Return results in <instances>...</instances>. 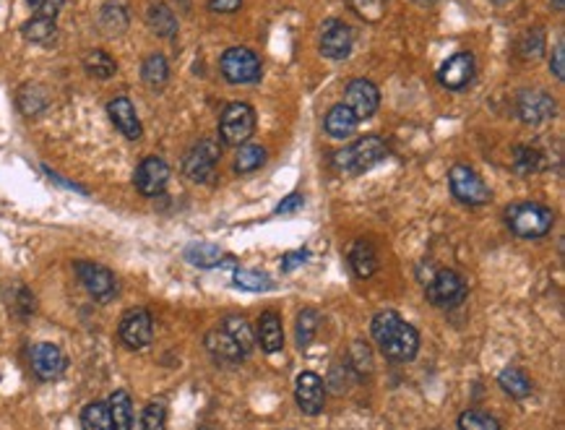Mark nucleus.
Here are the masks:
<instances>
[{
	"instance_id": "nucleus-31",
	"label": "nucleus",
	"mask_w": 565,
	"mask_h": 430,
	"mask_svg": "<svg viewBox=\"0 0 565 430\" xmlns=\"http://www.w3.org/2000/svg\"><path fill=\"white\" fill-rule=\"evenodd\" d=\"M185 259L193 266L211 269V266H219L225 261V253H222L217 245H209V243H191V245L185 248Z\"/></svg>"
},
{
	"instance_id": "nucleus-15",
	"label": "nucleus",
	"mask_w": 565,
	"mask_h": 430,
	"mask_svg": "<svg viewBox=\"0 0 565 430\" xmlns=\"http://www.w3.org/2000/svg\"><path fill=\"white\" fill-rule=\"evenodd\" d=\"M516 110H519V118L527 123V126H539L550 118H555V110L558 104L555 100L547 95V92H539V89H527L519 95L516 100Z\"/></svg>"
},
{
	"instance_id": "nucleus-7",
	"label": "nucleus",
	"mask_w": 565,
	"mask_h": 430,
	"mask_svg": "<svg viewBox=\"0 0 565 430\" xmlns=\"http://www.w3.org/2000/svg\"><path fill=\"white\" fill-rule=\"evenodd\" d=\"M448 186H451V194L456 196V201H462L466 206H482L490 201V188L485 186V180L466 165L451 167L448 172Z\"/></svg>"
},
{
	"instance_id": "nucleus-46",
	"label": "nucleus",
	"mask_w": 565,
	"mask_h": 430,
	"mask_svg": "<svg viewBox=\"0 0 565 430\" xmlns=\"http://www.w3.org/2000/svg\"><path fill=\"white\" fill-rule=\"evenodd\" d=\"M305 261H307V251H292V253H287L282 259V271H292V269H298Z\"/></svg>"
},
{
	"instance_id": "nucleus-37",
	"label": "nucleus",
	"mask_w": 565,
	"mask_h": 430,
	"mask_svg": "<svg viewBox=\"0 0 565 430\" xmlns=\"http://www.w3.org/2000/svg\"><path fill=\"white\" fill-rule=\"evenodd\" d=\"M318 327H321V316H318V310H313V308H305V310H299V316H298V344L299 347H307V344L313 342V336H315Z\"/></svg>"
},
{
	"instance_id": "nucleus-5",
	"label": "nucleus",
	"mask_w": 565,
	"mask_h": 430,
	"mask_svg": "<svg viewBox=\"0 0 565 430\" xmlns=\"http://www.w3.org/2000/svg\"><path fill=\"white\" fill-rule=\"evenodd\" d=\"M466 282L464 277L459 271H451V269H443L438 271L432 279H428V302L435 305V308H459L466 300Z\"/></svg>"
},
{
	"instance_id": "nucleus-14",
	"label": "nucleus",
	"mask_w": 565,
	"mask_h": 430,
	"mask_svg": "<svg viewBox=\"0 0 565 430\" xmlns=\"http://www.w3.org/2000/svg\"><path fill=\"white\" fill-rule=\"evenodd\" d=\"M295 399H298V407L305 412V415H321L323 412V404H326V384L318 373H299L298 381H295Z\"/></svg>"
},
{
	"instance_id": "nucleus-44",
	"label": "nucleus",
	"mask_w": 565,
	"mask_h": 430,
	"mask_svg": "<svg viewBox=\"0 0 565 430\" xmlns=\"http://www.w3.org/2000/svg\"><path fill=\"white\" fill-rule=\"evenodd\" d=\"M550 70L555 73V79H558V81H563L565 79V47H563V42H558V47L553 50Z\"/></svg>"
},
{
	"instance_id": "nucleus-45",
	"label": "nucleus",
	"mask_w": 565,
	"mask_h": 430,
	"mask_svg": "<svg viewBox=\"0 0 565 430\" xmlns=\"http://www.w3.org/2000/svg\"><path fill=\"white\" fill-rule=\"evenodd\" d=\"M302 203H305V199H302L299 194H292V196H287V199L282 201L274 211H276V214H292V211L302 209Z\"/></svg>"
},
{
	"instance_id": "nucleus-34",
	"label": "nucleus",
	"mask_w": 565,
	"mask_h": 430,
	"mask_svg": "<svg viewBox=\"0 0 565 430\" xmlns=\"http://www.w3.org/2000/svg\"><path fill=\"white\" fill-rule=\"evenodd\" d=\"M141 76L151 89H162L169 79V66H167L165 55H149L141 66Z\"/></svg>"
},
{
	"instance_id": "nucleus-27",
	"label": "nucleus",
	"mask_w": 565,
	"mask_h": 430,
	"mask_svg": "<svg viewBox=\"0 0 565 430\" xmlns=\"http://www.w3.org/2000/svg\"><path fill=\"white\" fill-rule=\"evenodd\" d=\"M222 329L233 336L234 344L240 347L242 355H250V352H253V347H256V334H253L250 324H248L242 316H230V318H225Z\"/></svg>"
},
{
	"instance_id": "nucleus-16",
	"label": "nucleus",
	"mask_w": 565,
	"mask_h": 430,
	"mask_svg": "<svg viewBox=\"0 0 565 430\" xmlns=\"http://www.w3.org/2000/svg\"><path fill=\"white\" fill-rule=\"evenodd\" d=\"M134 183L141 196H149V199L160 196L167 188V183H169V165L165 160H160V157H149V160H143L141 165L135 167Z\"/></svg>"
},
{
	"instance_id": "nucleus-25",
	"label": "nucleus",
	"mask_w": 565,
	"mask_h": 430,
	"mask_svg": "<svg viewBox=\"0 0 565 430\" xmlns=\"http://www.w3.org/2000/svg\"><path fill=\"white\" fill-rule=\"evenodd\" d=\"M498 384L500 389L513 399H527L534 389L529 376L524 370H519V368H505L498 376Z\"/></svg>"
},
{
	"instance_id": "nucleus-23",
	"label": "nucleus",
	"mask_w": 565,
	"mask_h": 430,
	"mask_svg": "<svg viewBox=\"0 0 565 430\" xmlns=\"http://www.w3.org/2000/svg\"><path fill=\"white\" fill-rule=\"evenodd\" d=\"M357 126H360V120L344 104H333L326 120H323V128L332 138H349L352 133L357 131Z\"/></svg>"
},
{
	"instance_id": "nucleus-47",
	"label": "nucleus",
	"mask_w": 565,
	"mask_h": 430,
	"mask_svg": "<svg viewBox=\"0 0 565 430\" xmlns=\"http://www.w3.org/2000/svg\"><path fill=\"white\" fill-rule=\"evenodd\" d=\"M242 5V0H209V8L214 13H234Z\"/></svg>"
},
{
	"instance_id": "nucleus-18",
	"label": "nucleus",
	"mask_w": 565,
	"mask_h": 430,
	"mask_svg": "<svg viewBox=\"0 0 565 430\" xmlns=\"http://www.w3.org/2000/svg\"><path fill=\"white\" fill-rule=\"evenodd\" d=\"M107 112H110V120L115 123V128L123 133L126 138H141V120H138V115H135V107L131 104V100H126V97H118V100H112L107 104Z\"/></svg>"
},
{
	"instance_id": "nucleus-30",
	"label": "nucleus",
	"mask_w": 565,
	"mask_h": 430,
	"mask_svg": "<svg viewBox=\"0 0 565 430\" xmlns=\"http://www.w3.org/2000/svg\"><path fill=\"white\" fill-rule=\"evenodd\" d=\"M84 70L94 79H112L118 73V63L104 50H89L84 55Z\"/></svg>"
},
{
	"instance_id": "nucleus-35",
	"label": "nucleus",
	"mask_w": 565,
	"mask_h": 430,
	"mask_svg": "<svg viewBox=\"0 0 565 430\" xmlns=\"http://www.w3.org/2000/svg\"><path fill=\"white\" fill-rule=\"evenodd\" d=\"M19 107H21L24 115H39V112L47 107V95H45V89L37 87V84L24 87V89L19 92Z\"/></svg>"
},
{
	"instance_id": "nucleus-41",
	"label": "nucleus",
	"mask_w": 565,
	"mask_h": 430,
	"mask_svg": "<svg viewBox=\"0 0 565 430\" xmlns=\"http://www.w3.org/2000/svg\"><path fill=\"white\" fill-rule=\"evenodd\" d=\"M349 3L367 21H378L383 16V0H349Z\"/></svg>"
},
{
	"instance_id": "nucleus-32",
	"label": "nucleus",
	"mask_w": 565,
	"mask_h": 430,
	"mask_svg": "<svg viewBox=\"0 0 565 430\" xmlns=\"http://www.w3.org/2000/svg\"><path fill=\"white\" fill-rule=\"evenodd\" d=\"M542 53H545V32H542L539 27L527 29V32L519 37V42H516V55H519L521 61H539Z\"/></svg>"
},
{
	"instance_id": "nucleus-3",
	"label": "nucleus",
	"mask_w": 565,
	"mask_h": 430,
	"mask_svg": "<svg viewBox=\"0 0 565 430\" xmlns=\"http://www.w3.org/2000/svg\"><path fill=\"white\" fill-rule=\"evenodd\" d=\"M508 227L521 240H539L555 225V211L545 203H513L508 209Z\"/></svg>"
},
{
	"instance_id": "nucleus-19",
	"label": "nucleus",
	"mask_w": 565,
	"mask_h": 430,
	"mask_svg": "<svg viewBox=\"0 0 565 430\" xmlns=\"http://www.w3.org/2000/svg\"><path fill=\"white\" fill-rule=\"evenodd\" d=\"M128 24H131V13H128V8H126V3L123 0H110V3H104L100 11V27L102 32L110 34V37H118V34H123L128 29Z\"/></svg>"
},
{
	"instance_id": "nucleus-11",
	"label": "nucleus",
	"mask_w": 565,
	"mask_h": 430,
	"mask_svg": "<svg viewBox=\"0 0 565 430\" xmlns=\"http://www.w3.org/2000/svg\"><path fill=\"white\" fill-rule=\"evenodd\" d=\"M321 53L332 61H344L352 53L355 45V32L349 24L339 21V19H329L321 24Z\"/></svg>"
},
{
	"instance_id": "nucleus-42",
	"label": "nucleus",
	"mask_w": 565,
	"mask_h": 430,
	"mask_svg": "<svg viewBox=\"0 0 565 430\" xmlns=\"http://www.w3.org/2000/svg\"><path fill=\"white\" fill-rule=\"evenodd\" d=\"M352 368H357V373H370L373 370V358H370V350H367L363 342H355L352 344Z\"/></svg>"
},
{
	"instance_id": "nucleus-29",
	"label": "nucleus",
	"mask_w": 565,
	"mask_h": 430,
	"mask_svg": "<svg viewBox=\"0 0 565 430\" xmlns=\"http://www.w3.org/2000/svg\"><path fill=\"white\" fill-rule=\"evenodd\" d=\"M266 162V149L258 146V144H242L237 157H234V172L237 175H248V172H256L258 167Z\"/></svg>"
},
{
	"instance_id": "nucleus-33",
	"label": "nucleus",
	"mask_w": 565,
	"mask_h": 430,
	"mask_svg": "<svg viewBox=\"0 0 565 430\" xmlns=\"http://www.w3.org/2000/svg\"><path fill=\"white\" fill-rule=\"evenodd\" d=\"M81 428L84 430H115L107 401H92L81 412Z\"/></svg>"
},
{
	"instance_id": "nucleus-13",
	"label": "nucleus",
	"mask_w": 565,
	"mask_h": 430,
	"mask_svg": "<svg viewBox=\"0 0 565 430\" xmlns=\"http://www.w3.org/2000/svg\"><path fill=\"white\" fill-rule=\"evenodd\" d=\"M29 363H32L34 376H37L39 381H53V378L63 376L68 360L58 344L37 342L32 350H29Z\"/></svg>"
},
{
	"instance_id": "nucleus-39",
	"label": "nucleus",
	"mask_w": 565,
	"mask_h": 430,
	"mask_svg": "<svg viewBox=\"0 0 565 430\" xmlns=\"http://www.w3.org/2000/svg\"><path fill=\"white\" fill-rule=\"evenodd\" d=\"M542 167V160H539V152L536 149H529V146H519L516 154H513V170L519 175H534L539 172Z\"/></svg>"
},
{
	"instance_id": "nucleus-1",
	"label": "nucleus",
	"mask_w": 565,
	"mask_h": 430,
	"mask_svg": "<svg viewBox=\"0 0 565 430\" xmlns=\"http://www.w3.org/2000/svg\"><path fill=\"white\" fill-rule=\"evenodd\" d=\"M373 339L378 350L394 360V363H409L414 360L420 350V334L412 324H406L397 310H383L373 318Z\"/></svg>"
},
{
	"instance_id": "nucleus-48",
	"label": "nucleus",
	"mask_w": 565,
	"mask_h": 430,
	"mask_svg": "<svg viewBox=\"0 0 565 430\" xmlns=\"http://www.w3.org/2000/svg\"><path fill=\"white\" fill-rule=\"evenodd\" d=\"M553 8H555V11H563L565 0H553Z\"/></svg>"
},
{
	"instance_id": "nucleus-9",
	"label": "nucleus",
	"mask_w": 565,
	"mask_h": 430,
	"mask_svg": "<svg viewBox=\"0 0 565 430\" xmlns=\"http://www.w3.org/2000/svg\"><path fill=\"white\" fill-rule=\"evenodd\" d=\"M347 110H352V115L357 120H365V118H373L378 112V104H381V92L373 81L367 79H352L344 89V102H341Z\"/></svg>"
},
{
	"instance_id": "nucleus-40",
	"label": "nucleus",
	"mask_w": 565,
	"mask_h": 430,
	"mask_svg": "<svg viewBox=\"0 0 565 430\" xmlns=\"http://www.w3.org/2000/svg\"><path fill=\"white\" fill-rule=\"evenodd\" d=\"M167 407L165 401H151L141 415V430H165Z\"/></svg>"
},
{
	"instance_id": "nucleus-6",
	"label": "nucleus",
	"mask_w": 565,
	"mask_h": 430,
	"mask_svg": "<svg viewBox=\"0 0 565 430\" xmlns=\"http://www.w3.org/2000/svg\"><path fill=\"white\" fill-rule=\"evenodd\" d=\"M219 68L230 84H256L261 79V61L248 47H230L222 55Z\"/></svg>"
},
{
	"instance_id": "nucleus-17",
	"label": "nucleus",
	"mask_w": 565,
	"mask_h": 430,
	"mask_svg": "<svg viewBox=\"0 0 565 430\" xmlns=\"http://www.w3.org/2000/svg\"><path fill=\"white\" fill-rule=\"evenodd\" d=\"M471 79H474V58L469 53H456L438 70V81L451 92H462L471 84Z\"/></svg>"
},
{
	"instance_id": "nucleus-21",
	"label": "nucleus",
	"mask_w": 565,
	"mask_h": 430,
	"mask_svg": "<svg viewBox=\"0 0 565 430\" xmlns=\"http://www.w3.org/2000/svg\"><path fill=\"white\" fill-rule=\"evenodd\" d=\"M258 342H261V350L274 355L284 347V329H282V318L274 313V310H266L258 321Z\"/></svg>"
},
{
	"instance_id": "nucleus-8",
	"label": "nucleus",
	"mask_w": 565,
	"mask_h": 430,
	"mask_svg": "<svg viewBox=\"0 0 565 430\" xmlns=\"http://www.w3.org/2000/svg\"><path fill=\"white\" fill-rule=\"evenodd\" d=\"M219 157H222V152H219V144H217V141H209V138L199 141V144L188 152V157H185V162H183L185 178L193 180V183H209V180L214 178V172H217Z\"/></svg>"
},
{
	"instance_id": "nucleus-49",
	"label": "nucleus",
	"mask_w": 565,
	"mask_h": 430,
	"mask_svg": "<svg viewBox=\"0 0 565 430\" xmlns=\"http://www.w3.org/2000/svg\"><path fill=\"white\" fill-rule=\"evenodd\" d=\"M199 430H217V428H214V426H201Z\"/></svg>"
},
{
	"instance_id": "nucleus-12",
	"label": "nucleus",
	"mask_w": 565,
	"mask_h": 430,
	"mask_svg": "<svg viewBox=\"0 0 565 430\" xmlns=\"http://www.w3.org/2000/svg\"><path fill=\"white\" fill-rule=\"evenodd\" d=\"M120 342L131 350H143L151 336H154V321H151V313L143 310V308H134L128 310L123 318H120Z\"/></svg>"
},
{
	"instance_id": "nucleus-38",
	"label": "nucleus",
	"mask_w": 565,
	"mask_h": 430,
	"mask_svg": "<svg viewBox=\"0 0 565 430\" xmlns=\"http://www.w3.org/2000/svg\"><path fill=\"white\" fill-rule=\"evenodd\" d=\"M459 430H500L498 420L479 409H466L459 415Z\"/></svg>"
},
{
	"instance_id": "nucleus-2",
	"label": "nucleus",
	"mask_w": 565,
	"mask_h": 430,
	"mask_svg": "<svg viewBox=\"0 0 565 430\" xmlns=\"http://www.w3.org/2000/svg\"><path fill=\"white\" fill-rule=\"evenodd\" d=\"M389 157V146L381 136H365L347 149L333 152L332 165L347 175H363Z\"/></svg>"
},
{
	"instance_id": "nucleus-26",
	"label": "nucleus",
	"mask_w": 565,
	"mask_h": 430,
	"mask_svg": "<svg viewBox=\"0 0 565 430\" xmlns=\"http://www.w3.org/2000/svg\"><path fill=\"white\" fill-rule=\"evenodd\" d=\"M146 24H149L151 32L160 34V37H175V32H177V19H175L172 8L165 3H157L146 11Z\"/></svg>"
},
{
	"instance_id": "nucleus-36",
	"label": "nucleus",
	"mask_w": 565,
	"mask_h": 430,
	"mask_svg": "<svg viewBox=\"0 0 565 430\" xmlns=\"http://www.w3.org/2000/svg\"><path fill=\"white\" fill-rule=\"evenodd\" d=\"M234 287L248 290V293H266L271 290V279L261 271H250V269H237L234 271Z\"/></svg>"
},
{
	"instance_id": "nucleus-20",
	"label": "nucleus",
	"mask_w": 565,
	"mask_h": 430,
	"mask_svg": "<svg viewBox=\"0 0 565 430\" xmlns=\"http://www.w3.org/2000/svg\"><path fill=\"white\" fill-rule=\"evenodd\" d=\"M347 259H349L352 271H355L360 279H370V277L378 271V253H375V248H373L367 240H357V243H352V248H349Z\"/></svg>"
},
{
	"instance_id": "nucleus-28",
	"label": "nucleus",
	"mask_w": 565,
	"mask_h": 430,
	"mask_svg": "<svg viewBox=\"0 0 565 430\" xmlns=\"http://www.w3.org/2000/svg\"><path fill=\"white\" fill-rule=\"evenodd\" d=\"M21 34H24L29 42H34V45H53L55 37H58V27H55L53 19L34 16V19H29V21L21 27Z\"/></svg>"
},
{
	"instance_id": "nucleus-22",
	"label": "nucleus",
	"mask_w": 565,
	"mask_h": 430,
	"mask_svg": "<svg viewBox=\"0 0 565 430\" xmlns=\"http://www.w3.org/2000/svg\"><path fill=\"white\" fill-rule=\"evenodd\" d=\"M206 350L217 358V360H227V363H240L245 355L240 352V347L234 344V339L225 329H214L206 334Z\"/></svg>"
},
{
	"instance_id": "nucleus-43",
	"label": "nucleus",
	"mask_w": 565,
	"mask_h": 430,
	"mask_svg": "<svg viewBox=\"0 0 565 430\" xmlns=\"http://www.w3.org/2000/svg\"><path fill=\"white\" fill-rule=\"evenodd\" d=\"M29 5H32L34 11H37V16H42V19H53L55 21V16L61 13V8H63V0H27Z\"/></svg>"
},
{
	"instance_id": "nucleus-24",
	"label": "nucleus",
	"mask_w": 565,
	"mask_h": 430,
	"mask_svg": "<svg viewBox=\"0 0 565 430\" xmlns=\"http://www.w3.org/2000/svg\"><path fill=\"white\" fill-rule=\"evenodd\" d=\"M107 409H110L115 430H134V401L128 397V392H123V389L115 392L107 399Z\"/></svg>"
},
{
	"instance_id": "nucleus-10",
	"label": "nucleus",
	"mask_w": 565,
	"mask_h": 430,
	"mask_svg": "<svg viewBox=\"0 0 565 430\" xmlns=\"http://www.w3.org/2000/svg\"><path fill=\"white\" fill-rule=\"evenodd\" d=\"M76 274L81 279V285L89 290L92 298H97L100 302H110L118 295V279L115 274L102 264H92V261H78L76 264Z\"/></svg>"
},
{
	"instance_id": "nucleus-4",
	"label": "nucleus",
	"mask_w": 565,
	"mask_h": 430,
	"mask_svg": "<svg viewBox=\"0 0 565 430\" xmlns=\"http://www.w3.org/2000/svg\"><path fill=\"white\" fill-rule=\"evenodd\" d=\"M256 133V110L245 102H233L222 110L219 118V138L227 146H242Z\"/></svg>"
}]
</instances>
